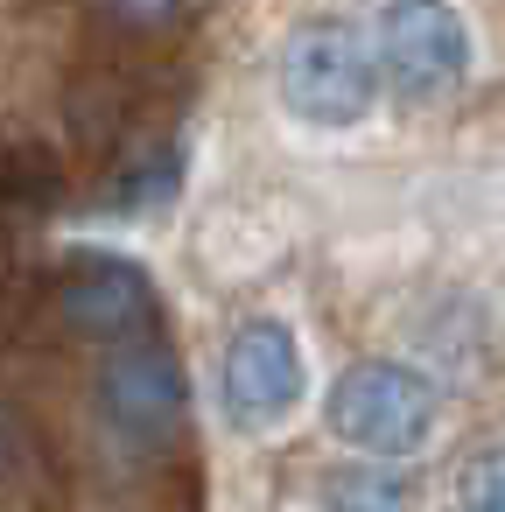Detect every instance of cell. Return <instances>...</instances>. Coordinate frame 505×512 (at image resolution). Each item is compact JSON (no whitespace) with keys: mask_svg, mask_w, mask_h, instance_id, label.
<instances>
[{"mask_svg":"<svg viewBox=\"0 0 505 512\" xmlns=\"http://www.w3.org/2000/svg\"><path fill=\"white\" fill-rule=\"evenodd\" d=\"M316 512H414V484L400 463H337L316 484Z\"/></svg>","mask_w":505,"mask_h":512,"instance_id":"obj_7","label":"cell"},{"mask_svg":"<svg viewBox=\"0 0 505 512\" xmlns=\"http://www.w3.org/2000/svg\"><path fill=\"white\" fill-rule=\"evenodd\" d=\"M379 99V50L344 22L316 15L281 43V106L316 134H351Z\"/></svg>","mask_w":505,"mask_h":512,"instance_id":"obj_1","label":"cell"},{"mask_svg":"<svg viewBox=\"0 0 505 512\" xmlns=\"http://www.w3.org/2000/svg\"><path fill=\"white\" fill-rule=\"evenodd\" d=\"M64 316L99 337V344H120V337H141V330H162V309H155V288L134 260L120 253H78L64 267Z\"/></svg>","mask_w":505,"mask_h":512,"instance_id":"obj_6","label":"cell"},{"mask_svg":"<svg viewBox=\"0 0 505 512\" xmlns=\"http://www.w3.org/2000/svg\"><path fill=\"white\" fill-rule=\"evenodd\" d=\"M435 386L400 365V358H358L330 379V400H323V421L337 442H351L358 456H379V463H400L414 449H428L435 435Z\"/></svg>","mask_w":505,"mask_h":512,"instance_id":"obj_2","label":"cell"},{"mask_svg":"<svg viewBox=\"0 0 505 512\" xmlns=\"http://www.w3.org/2000/svg\"><path fill=\"white\" fill-rule=\"evenodd\" d=\"M99 421L134 456H155V449H169L183 435L190 393H183V365L169 358L162 330L106 344V358H99Z\"/></svg>","mask_w":505,"mask_h":512,"instance_id":"obj_3","label":"cell"},{"mask_svg":"<svg viewBox=\"0 0 505 512\" xmlns=\"http://www.w3.org/2000/svg\"><path fill=\"white\" fill-rule=\"evenodd\" d=\"M379 71L407 106H442L470 78V29L456 0H386L372 29Z\"/></svg>","mask_w":505,"mask_h":512,"instance_id":"obj_4","label":"cell"},{"mask_svg":"<svg viewBox=\"0 0 505 512\" xmlns=\"http://www.w3.org/2000/svg\"><path fill=\"white\" fill-rule=\"evenodd\" d=\"M456 505L463 512H505V442H477L456 463Z\"/></svg>","mask_w":505,"mask_h":512,"instance_id":"obj_8","label":"cell"},{"mask_svg":"<svg viewBox=\"0 0 505 512\" xmlns=\"http://www.w3.org/2000/svg\"><path fill=\"white\" fill-rule=\"evenodd\" d=\"M106 8V22H120V29H141V36H155V29H169L176 15H183V0H99Z\"/></svg>","mask_w":505,"mask_h":512,"instance_id":"obj_9","label":"cell"},{"mask_svg":"<svg viewBox=\"0 0 505 512\" xmlns=\"http://www.w3.org/2000/svg\"><path fill=\"white\" fill-rule=\"evenodd\" d=\"M0 449H8V428H0Z\"/></svg>","mask_w":505,"mask_h":512,"instance_id":"obj_10","label":"cell"},{"mask_svg":"<svg viewBox=\"0 0 505 512\" xmlns=\"http://www.w3.org/2000/svg\"><path fill=\"white\" fill-rule=\"evenodd\" d=\"M309 393V358L295 344V330L281 316H253L232 330L225 344V379H218V400H225V421L239 435H274Z\"/></svg>","mask_w":505,"mask_h":512,"instance_id":"obj_5","label":"cell"}]
</instances>
